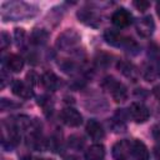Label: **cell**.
Here are the masks:
<instances>
[{
  "label": "cell",
  "mask_w": 160,
  "mask_h": 160,
  "mask_svg": "<svg viewBox=\"0 0 160 160\" xmlns=\"http://www.w3.org/2000/svg\"><path fill=\"white\" fill-rule=\"evenodd\" d=\"M104 39L108 44L112 46H122V48H126L128 41H129V38H124L119 31L114 29H108L104 32Z\"/></svg>",
  "instance_id": "cell-9"
},
{
  "label": "cell",
  "mask_w": 160,
  "mask_h": 160,
  "mask_svg": "<svg viewBox=\"0 0 160 160\" xmlns=\"http://www.w3.org/2000/svg\"><path fill=\"white\" fill-rule=\"evenodd\" d=\"M34 160H51V159H34Z\"/></svg>",
  "instance_id": "cell-33"
},
{
  "label": "cell",
  "mask_w": 160,
  "mask_h": 160,
  "mask_svg": "<svg viewBox=\"0 0 160 160\" xmlns=\"http://www.w3.org/2000/svg\"><path fill=\"white\" fill-rule=\"evenodd\" d=\"M24 38H25V31H24V29H15V39H16V42H18L19 46L22 44Z\"/></svg>",
  "instance_id": "cell-24"
},
{
  "label": "cell",
  "mask_w": 160,
  "mask_h": 160,
  "mask_svg": "<svg viewBox=\"0 0 160 160\" xmlns=\"http://www.w3.org/2000/svg\"><path fill=\"white\" fill-rule=\"evenodd\" d=\"M49 32L44 29H35L30 35V41L34 45H44L48 41Z\"/></svg>",
  "instance_id": "cell-18"
},
{
  "label": "cell",
  "mask_w": 160,
  "mask_h": 160,
  "mask_svg": "<svg viewBox=\"0 0 160 160\" xmlns=\"http://www.w3.org/2000/svg\"><path fill=\"white\" fill-rule=\"evenodd\" d=\"M102 86L111 92V96H112V99L116 102H122V101L126 100V98H128V90H126L125 85H122L121 82L116 81L112 76L105 78L104 81H102Z\"/></svg>",
  "instance_id": "cell-2"
},
{
  "label": "cell",
  "mask_w": 160,
  "mask_h": 160,
  "mask_svg": "<svg viewBox=\"0 0 160 160\" xmlns=\"http://www.w3.org/2000/svg\"><path fill=\"white\" fill-rule=\"evenodd\" d=\"M142 76L148 80V81H152L155 78V71L151 66H145V69L142 70Z\"/></svg>",
  "instance_id": "cell-21"
},
{
  "label": "cell",
  "mask_w": 160,
  "mask_h": 160,
  "mask_svg": "<svg viewBox=\"0 0 160 160\" xmlns=\"http://www.w3.org/2000/svg\"><path fill=\"white\" fill-rule=\"evenodd\" d=\"M156 11H158V15H159V18H160V4L156 5Z\"/></svg>",
  "instance_id": "cell-31"
},
{
  "label": "cell",
  "mask_w": 160,
  "mask_h": 160,
  "mask_svg": "<svg viewBox=\"0 0 160 160\" xmlns=\"http://www.w3.org/2000/svg\"><path fill=\"white\" fill-rule=\"evenodd\" d=\"M116 66H118L119 71H120L124 76L129 78L130 80L135 81V80L138 79V76H139V70H138V68H136L134 64H131L130 61L120 60V61L118 62V65H116Z\"/></svg>",
  "instance_id": "cell-12"
},
{
  "label": "cell",
  "mask_w": 160,
  "mask_h": 160,
  "mask_svg": "<svg viewBox=\"0 0 160 160\" xmlns=\"http://www.w3.org/2000/svg\"><path fill=\"white\" fill-rule=\"evenodd\" d=\"M41 84H42V86H44L45 89L51 90V91H55V90L59 88V85H60V80H59V78H58L54 72L46 71V72L41 76Z\"/></svg>",
  "instance_id": "cell-15"
},
{
  "label": "cell",
  "mask_w": 160,
  "mask_h": 160,
  "mask_svg": "<svg viewBox=\"0 0 160 160\" xmlns=\"http://www.w3.org/2000/svg\"><path fill=\"white\" fill-rule=\"evenodd\" d=\"M80 42V35L74 29H68L64 32H61L56 40V46L60 50H70L75 48Z\"/></svg>",
  "instance_id": "cell-3"
},
{
  "label": "cell",
  "mask_w": 160,
  "mask_h": 160,
  "mask_svg": "<svg viewBox=\"0 0 160 160\" xmlns=\"http://www.w3.org/2000/svg\"><path fill=\"white\" fill-rule=\"evenodd\" d=\"M152 136L158 142H160V124H158L152 128Z\"/></svg>",
  "instance_id": "cell-27"
},
{
  "label": "cell",
  "mask_w": 160,
  "mask_h": 160,
  "mask_svg": "<svg viewBox=\"0 0 160 160\" xmlns=\"http://www.w3.org/2000/svg\"><path fill=\"white\" fill-rule=\"evenodd\" d=\"M85 160H102L105 156V148L102 144H94L85 151Z\"/></svg>",
  "instance_id": "cell-14"
},
{
  "label": "cell",
  "mask_w": 160,
  "mask_h": 160,
  "mask_svg": "<svg viewBox=\"0 0 160 160\" xmlns=\"http://www.w3.org/2000/svg\"><path fill=\"white\" fill-rule=\"evenodd\" d=\"M154 156L156 160H160V145L154 148Z\"/></svg>",
  "instance_id": "cell-29"
},
{
  "label": "cell",
  "mask_w": 160,
  "mask_h": 160,
  "mask_svg": "<svg viewBox=\"0 0 160 160\" xmlns=\"http://www.w3.org/2000/svg\"><path fill=\"white\" fill-rule=\"evenodd\" d=\"M0 44H1V50H5L10 45V35H8L5 31H2L0 35Z\"/></svg>",
  "instance_id": "cell-22"
},
{
  "label": "cell",
  "mask_w": 160,
  "mask_h": 160,
  "mask_svg": "<svg viewBox=\"0 0 160 160\" xmlns=\"http://www.w3.org/2000/svg\"><path fill=\"white\" fill-rule=\"evenodd\" d=\"M84 144H85V140L81 135H71L69 138V145H70V148H72L75 150L81 149L84 146Z\"/></svg>",
  "instance_id": "cell-19"
},
{
  "label": "cell",
  "mask_w": 160,
  "mask_h": 160,
  "mask_svg": "<svg viewBox=\"0 0 160 160\" xmlns=\"http://www.w3.org/2000/svg\"><path fill=\"white\" fill-rule=\"evenodd\" d=\"M111 21L112 24L119 28V29H122V28H126L131 24L132 21V15L130 14V11H128L126 9L124 8H120L118 10H115L111 15Z\"/></svg>",
  "instance_id": "cell-7"
},
{
  "label": "cell",
  "mask_w": 160,
  "mask_h": 160,
  "mask_svg": "<svg viewBox=\"0 0 160 160\" xmlns=\"http://www.w3.org/2000/svg\"><path fill=\"white\" fill-rule=\"evenodd\" d=\"M60 119H61V121L65 125L71 126V128H78L82 122L81 114L76 109H74V108H65V109H62L61 112H60Z\"/></svg>",
  "instance_id": "cell-4"
},
{
  "label": "cell",
  "mask_w": 160,
  "mask_h": 160,
  "mask_svg": "<svg viewBox=\"0 0 160 160\" xmlns=\"http://www.w3.org/2000/svg\"><path fill=\"white\" fill-rule=\"evenodd\" d=\"M78 19L79 21H81L82 24L88 25V26H92V28H96L99 26L100 24V20L98 18V15L92 11V10H89V9H81L78 11Z\"/></svg>",
  "instance_id": "cell-11"
},
{
  "label": "cell",
  "mask_w": 160,
  "mask_h": 160,
  "mask_svg": "<svg viewBox=\"0 0 160 160\" xmlns=\"http://www.w3.org/2000/svg\"><path fill=\"white\" fill-rule=\"evenodd\" d=\"M136 30L138 34L142 38H150L154 34L155 30V24L151 16H144L136 22Z\"/></svg>",
  "instance_id": "cell-8"
},
{
  "label": "cell",
  "mask_w": 160,
  "mask_h": 160,
  "mask_svg": "<svg viewBox=\"0 0 160 160\" xmlns=\"http://www.w3.org/2000/svg\"><path fill=\"white\" fill-rule=\"evenodd\" d=\"M36 14L38 8L24 1H8L1 6V18L4 21H19L32 18Z\"/></svg>",
  "instance_id": "cell-1"
},
{
  "label": "cell",
  "mask_w": 160,
  "mask_h": 160,
  "mask_svg": "<svg viewBox=\"0 0 160 160\" xmlns=\"http://www.w3.org/2000/svg\"><path fill=\"white\" fill-rule=\"evenodd\" d=\"M86 132L88 135L94 140V141H99L105 136V131L101 126L100 122H98L96 120H89L86 124Z\"/></svg>",
  "instance_id": "cell-13"
},
{
  "label": "cell",
  "mask_w": 160,
  "mask_h": 160,
  "mask_svg": "<svg viewBox=\"0 0 160 160\" xmlns=\"http://www.w3.org/2000/svg\"><path fill=\"white\" fill-rule=\"evenodd\" d=\"M131 149H132V142H130L126 139L119 140L118 142L114 144L111 149L114 160H126L131 154Z\"/></svg>",
  "instance_id": "cell-5"
},
{
  "label": "cell",
  "mask_w": 160,
  "mask_h": 160,
  "mask_svg": "<svg viewBox=\"0 0 160 160\" xmlns=\"http://www.w3.org/2000/svg\"><path fill=\"white\" fill-rule=\"evenodd\" d=\"M8 106L9 108H16V106H19V104H15V102H11V101L9 102L8 99H1V110L5 111L8 109Z\"/></svg>",
  "instance_id": "cell-25"
},
{
  "label": "cell",
  "mask_w": 160,
  "mask_h": 160,
  "mask_svg": "<svg viewBox=\"0 0 160 160\" xmlns=\"http://www.w3.org/2000/svg\"><path fill=\"white\" fill-rule=\"evenodd\" d=\"M95 61H96V64H98L99 66H109V64L111 62L110 56H109L108 54H105V52L98 54L96 58H95Z\"/></svg>",
  "instance_id": "cell-20"
},
{
  "label": "cell",
  "mask_w": 160,
  "mask_h": 160,
  "mask_svg": "<svg viewBox=\"0 0 160 160\" xmlns=\"http://www.w3.org/2000/svg\"><path fill=\"white\" fill-rule=\"evenodd\" d=\"M34 76H35L34 72H29V74H28V79H29L28 82H29V84H36V80H38V79L34 78Z\"/></svg>",
  "instance_id": "cell-28"
},
{
  "label": "cell",
  "mask_w": 160,
  "mask_h": 160,
  "mask_svg": "<svg viewBox=\"0 0 160 160\" xmlns=\"http://www.w3.org/2000/svg\"><path fill=\"white\" fill-rule=\"evenodd\" d=\"M158 72H159V75H160V59H159V61H158Z\"/></svg>",
  "instance_id": "cell-32"
},
{
  "label": "cell",
  "mask_w": 160,
  "mask_h": 160,
  "mask_svg": "<svg viewBox=\"0 0 160 160\" xmlns=\"http://www.w3.org/2000/svg\"><path fill=\"white\" fill-rule=\"evenodd\" d=\"M132 5L139 10V11H145L148 10V8L150 6V4L148 1H144V0H140V1H134Z\"/></svg>",
  "instance_id": "cell-23"
},
{
  "label": "cell",
  "mask_w": 160,
  "mask_h": 160,
  "mask_svg": "<svg viewBox=\"0 0 160 160\" xmlns=\"http://www.w3.org/2000/svg\"><path fill=\"white\" fill-rule=\"evenodd\" d=\"M11 90H12V94H15L21 99H30L34 96V91L31 86L21 80H14L11 84Z\"/></svg>",
  "instance_id": "cell-10"
},
{
  "label": "cell",
  "mask_w": 160,
  "mask_h": 160,
  "mask_svg": "<svg viewBox=\"0 0 160 160\" xmlns=\"http://www.w3.org/2000/svg\"><path fill=\"white\" fill-rule=\"evenodd\" d=\"M152 92H154V95H155L156 98H159V99H160V85L155 86V88L152 89Z\"/></svg>",
  "instance_id": "cell-30"
},
{
  "label": "cell",
  "mask_w": 160,
  "mask_h": 160,
  "mask_svg": "<svg viewBox=\"0 0 160 160\" xmlns=\"http://www.w3.org/2000/svg\"><path fill=\"white\" fill-rule=\"evenodd\" d=\"M129 115L135 122L142 124L148 121L150 116V111L142 102H132L129 108Z\"/></svg>",
  "instance_id": "cell-6"
},
{
  "label": "cell",
  "mask_w": 160,
  "mask_h": 160,
  "mask_svg": "<svg viewBox=\"0 0 160 160\" xmlns=\"http://www.w3.org/2000/svg\"><path fill=\"white\" fill-rule=\"evenodd\" d=\"M131 154L138 160H149V150H148L146 145L140 140H134L132 141Z\"/></svg>",
  "instance_id": "cell-16"
},
{
  "label": "cell",
  "mask_w": 160,
  "mask_h": 160,
  "mask_svg": "<svg viewBox=\"0 0 160 160\" xmlns=\"http://www.w3.org/2000/svg\"><path fill=\"white\" fill-rule=\"evenodd\" d=\"M10 80V76L6 74V70L2 68L1 70V88H5L6 86V82Z\"/></svg>",
  "instance_id": "cell-26"
},
{
  "label": "cell",
  "mask_w": 160,
  "mask_h": 160,
  "mask_svg": "<svg viewBox=\"0 0 160 160\" xmlns=\"http://www.w3.org/2000/svg\"><path fill=\"white\" fill-rule=\"evenodd\" d=\"M6 65H8V69L14 71V72H20L24 68V60L21 56L19 55H9L8 56V60H6Z\"/></svg>",
  "instance_id": "cell-17"
}]
</instances>
